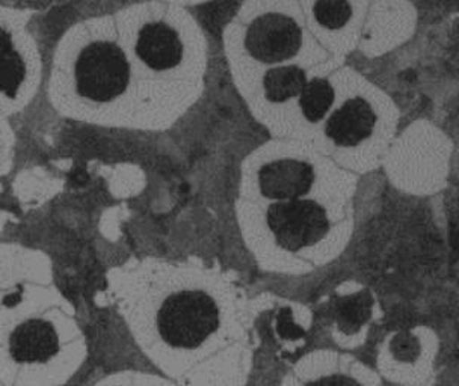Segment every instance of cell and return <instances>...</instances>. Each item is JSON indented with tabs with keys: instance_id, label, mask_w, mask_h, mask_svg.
Returning a JSON list of instances; mask_svg holds the SVG:
<instances>
[{
	"instance_id": "52a82bcc",
	"label": "cell",
	"mask_w": 459,
	"mask_h": 386,
	"mask_svg": "<svg viewBox=\"0 0 459 386\" xmlns=\"http://www.w3.org/2000/svg\"><path fill=\"white\" fill-rule=\"evenodd\" d=\"M260 189L266 198L273 200H299L307 195L315 183L311 165L299 160H278L269 163L258 176Z\"/></svg>"
},
{
	"instance_id": "e0dca14e",
	"label": "cell",
	"mask_w": 459,
	"mask_h": 386,
	"mask_svg": "<svg viewBox=\"0 0 459 386\" xmlns=\"http://www.w3.org/2000/svg\"><path fill=\"white\" fill-rule=\"evenodd\" d=\"M396 350L401 355V358L410 359L417 352L416 341L411 339H401L396 341Z\"/></svg>"
},
{
	"instance_id": "9a60e30c",
	"label": "cell",
	"mask_w": 459,
	"mask_h": 386,
	"mask_svg": "<svg viewBox=\"0 0 459 386\" xmlns=\"http://www.w3.org/2000/svg\"><path fill=\"white\" fill-rule=\"evenodd\" d=\"M278 330H280V334L284 337V339H299L302 337V330H299V326L293 323L292 317L290 314L287 313V311H282V314L280 315V319H278Z\"/></svg>"
},
{
	"instance_id": "5b68a950",
	"label": "cell",
	"mask_w": 459,
	"mask_h": 386,
	"mask_svg": "<svg viewBox=\"0 0 459 386\" xmlns=\"http://www.w3.org/2000/svg\"><path fill=\"white\" fill-rule=\"evenodd\" d=\"M301 39V29L295 20L281 14H264L249 26L245 46L262 63H281L297 55Z\"/></svg>"
},
{
	"instance_id": "7c38bea8",
	"label": "cell",
	"mask_w": 459,
	"mask_h": 386,
	"mask_svg": "<svg viewBox=\"0 0 459 386\" xmlns=\"http://www.w3.org/2000/svg\"><path fill=\"white\" fill-rule=\"evenodd\" d=\"M315 17L322 26L337 29L351 19V5L346 2H317Z\"/></svg>"
},
{
	"instance_id": "4fadbf2b",
	"label": "cell",
	"mask_w": 459,
	"mask_h": 386,
	"mask_svg": "<svg viewBox=\"0 0 459 386\" xmlns=\"http://www.w3.org/2000/svg\"><path fill=\"white\" fill-rule=\"evenodd\" d=\"M14 158V132L10 121L0 120V183L10 172L11 159Z\"/></svg>"
},
{
	"instance_id": "5bb4252c",
	"label": "cell",
	"mask_w": 459,
	"mask_h": 386,
	"mask_svg": "<svg viewBox=\"0 0 459 386\" xmlns=\"http://www.w3.org/2000/svg\"><path fill=\"white\" fill-rule=\"evenodd\" d=\"M94 386H158L152 383L150 381L141 379V377L132 376H109L103 379V381L97 382Z\"/></svg>"
},
{
	"instance_id": "8992f818",
	"label": "cell",
	"mask_w": 459,
	"mask_h": 386,
	"mask_svg": "<svg viewBox=\"0 0 459 386\" xmlns=\"http://www.w3.org/2000/svg\"><path fill=\"white\" fill-rule=\"evenodd\" d=\"M134 53L154 72H168L183 59V43L178 30L165 21H149L139 29Z\"/></svg>"
},
{
	"instance_id": "2e32d148",
	"label": "cell",
	"mask_w": 459,
	"mask_h": 386,
	"mask_svg": "<svg viewBox=\"0 0 459 386\" xmlns=\"http://www.w3.org/2000/svg\"><path fill=\"white\" fill-rule=\"evenodd\" d=\"M307 386H361L359 382L346 376L321 377Z\"/></svg>"
},
{
	"instance_id": "8fae6325",
	"label": "cell",
	"mask_w": 459,
	"mask_h": 386,
	"mask_svg": "<svg viewBox=\"0 0 459 386\" xmlns=\"http://www.w3.org/2000/svg\"><path fill=\"white\" fill-rule=\"evenodd\" d=\"M368 314H370V299L368 296H355L340 305V320L348 330H357L368 320Z\"/></svg>"
},
{
	"instance_id": "3957f363",
	"label": "cell",
	"mask_w": 459,
	"mask_h": 386,
	"mask_svg": "<svg viewBox=\"0 0 459 386\" xmlns=\"http://www.w3.org/2000/svg\"><path fill=\"white\" fill-rule=\"evenodd\" d=\"M154 326L171 350L200 347L220 326V311L204 291H174L159 305Z\"/></svg>"
},
{
	"instance_id": "277c9868",
	"label": "cell",
	"mask_w": 459,
	"mask_h": 386,
	"mask_svg": "<svg viewBox=\"0 0 459 386\" xmlns=\"http://www.w3.org/2000/svg\"><path fill=\"white\" fill-rule=\"evenodd\" d=\"M268 225L282 248L298 249L316 244L330 229L321 205L315 201L290 200L269 207Z\"/></svg>"
},
{
	"instance_id": "9c48e42d",
	"label": "cell",
	"mask_w": 459,
	"mask_h": 386,
	"mask_svg": "<svg viewBox=\"0 0 459 386\" xmlns=\"http://www.w3.org/2000/svg\"><path fill=\"white\" fill-rule=\"evenodd\" d=\"M306 85V73L295 65L273 68L264 77V94L275 103L299 96Z\"/></svg>"
},
{
	"instance_id": "6da1fadb",
	"label": "cell",
	"mask_w": 459,
	"mask_h": 386,
	"mask_svg": "<svg viewBox=\"0 0 459 386\" xmlns=\"http://www.w3.org/2000/svg\"><path fill=\"white\" fill-rule=\"evenodd\" d=\"M85 359V334L50 279H0L2 385L63 386Z\"/></svg>"
},
{
	"instance_id": "7a4b0ae2",
	"label": "cell",
	"mask_w": 459,
	"mask_h": 386,
	"mask_svg": "<svg viewBox=\"0 0 459 386\" xmlns=\"http://www.w3.org/2000/svg\"><path fill=\"white\" fill-rule=\"evenodd\" d=\"M28 24V17L0 6V120L26 109L43 86V53Z\"/></svg>"
},
{
	"instance_id": "30bf717a",
	"label": "cell",
	"mask_w": 459,
	"mask_h": 386,
	"mask_svg": "<svg viewBox=\"0 0 459 386\" xmlns=\"http://www.w3.org/2000/svg\"><path fill=\"white\" fill-rule=\"evenodd\" d=\"M299 106L308 121H321L334 101V90L325 79H315L302 90Z\"/></svg>"
},
{
	"instance_id": "ba28073f",
	"label": "cell",
	"mask_w": 459,
	"mask_h": 386,
	"mask_svg": "<svg viewBox=\"0 0 459 386\" xmlns=\"http://www.w3.org/2000/svg\"><path fill=\"white\" fill-rule=\"evenodd\" d=\"M375 123L377 115L372 106L363 99H352L326 121L325 133L337 145L354 147L372 134Z\"/></svg>"
}]
</instances>
